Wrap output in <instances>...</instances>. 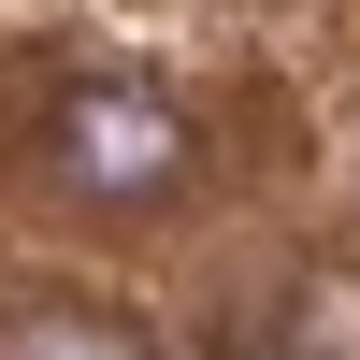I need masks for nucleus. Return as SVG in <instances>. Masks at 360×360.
Returning <instances> with one entry per match:
<instances>
[{"mask_svg": "<svg viewBox=\"0 0 360 360\" xmlns=\"http://www.w3.org/2000/svg\"><path fill=\"white\" fill-rule=\"evenodd\" d=\"M44 173L72 202H173L202 173V130H188V101L144 86V72H72L58 115H44Z\"/></svg>", "mask_w": 360, "mask_h": 360, "instance_id": "1", "label": "nucleus"}]
</instances>
